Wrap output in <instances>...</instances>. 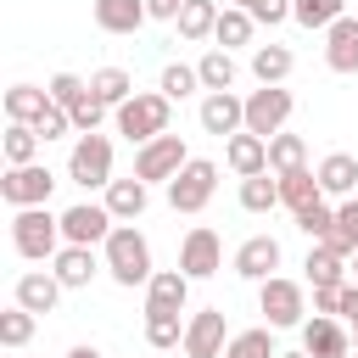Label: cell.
Wrapping results in <instances>:
<instances>
[{
	"label": "cell",
	"instance_id": "obj_1",
	"mask_svg": "<svg viewBox=\"0 0 358 358\" xmlns=\"http://www.w3.org/2000/svg\"><path fill=\"white\" fill-rule=\"evenodd\" d=\"M101 257H106V274H112L123 291H134V285H151V274H157V263H151V241H145L134 224H117V229L106 235Z\"/></svg>",
	"mask_w": 358,
	"mask_h": 358
},
{
	"label": "cell",
	"instance_id": "obj_2",
	"mask_svg": "<svg viewBox=\"0 0 358 358\" xmlns=\"http://www.w3.org/2000/svg\"><path fill=\"white\" fill-rule=\"evenodd\" d=\"M168 117H173V101H168L162 90H134V101H123V106L112 112L117 134L134 140V145H151L157 134H168Z\"/></svg>",
	"mask_w": 358,
	"mask_h": 358
},
{
	"label": "cell",
	"instance_id": "obj_3",
	"mask_svg": "<svg viewBox=\"0 0 358 358\" xmlns=\"http://www.w3.org/2000/svg\"><path fill=\"white\" fill-rule=\"evenodd\" d=\"M11 246H17V257H28V263H45V257H56L67 241H62V218L50 213V207H22L17 218H11Z\"/></svg>",
	"mask_w": 358,
	"mask_h": 358
},
{
	"label": "cell",
	"instance_id": "obj_4",
	"mask_svg": "<svg viewBox=\"0 0 358 358\" xmlns=\"http://www.w3.org/2000/svg\"><path fill=\"white\" fill-rule=\"evenodd\" d=\"M257 308L268 313V330H302L308 324V291L296 280H285V274L257 285Z\"/></svg>",
	"mask_w": 358,
	"mask_h": 358
},
{
	"label": "cell",
	"instance_id": "obj_5",
	"mask_svg": "<svg viewBox=\"0 0 358 358\" xmlns=\"http://www.w3.org/2000/svg\"><path fill=\"white\" fill-rule=\"evenodd\" d=\"M291 106H296V95H291L285 84H263V90H252V95H246V134H257V140L285 134Z\"/></svg>",
	"mask_w": 358,
	"mask_h": 358
},
{
	"label": "cell",
	"instance_id": "obj_6",
	"mask_svg": "<svg viewBox=\"0 0 358 358\" xmlns=\"http://www.w3.org/2000/svg\"><path fill=\"white\" fill-rule=\"evenodd\" d=\"M67 179L84 190H106L112 185V140L106 134H78L73 157H67Z\"/></svg>",
	"mask_w": 358,
	"mask_h": 358
},
{
	"label": "cell",
	"instance_id": "obj_7",
	"mask_svg": "<svg viewBox=\"0 0 358 358\" xmlns=\"http://www.w3.org/2000/svg\"><path fill=\"white\" fill-rule=\"evenodd\" d=\"M185 162H190L185 140H179V134H157L151 145L134 151V179H145V185H173Z\"/></svg>",
	"mask_w": 358,
	"mask_h": 358
},
{
	"label": "cell",
	"instance_id": "obj_8",
	"mask_svg": "<svg viewBox=\"0 0 358 358\" xmlns=\"http://www.w3.org/2000/svg\"><path fill=\"white\" fill-rule=\"evenodd\" d=\"M213 190H218V162L190 157V162L179 168V179L168 185V207H173V213H201V207L213 201Z\"/></svg>",
	"mask_w": 358,
	"mask_h": 358
},
{
	"label": "cell",
	"instance_id": "obj_9",
	"mask_svg": "<svg viewBox=\"0 0 358 358\" xmlns=\"http://www.w3.org/2000/svg\"><path fill=\"white\" fill-rule=\"evenodd\" d=\"M50 190H56V173L45 168V162H28V168H6V179H0V196H6V207H50Z\"/></svg>",
	"mask_w": 358,
	"mask_h": 358
},
{
	"label": "cell",
	"instance_id": "obj_10",
	"mask_svg": "<svg viewBox=\"0 0 358 358\" xmlns=\"http://www.w3.org/2000/svg\"><path fill=\"white\" fill-rule=\"evenodd\" d=\"M117 229V218L106 213V201H78L62 213V241L67 246H106V235Z\"/></svg>",
	"mask_w": 358,
	"mask_h": 358
},
{
	"label": "cell",
	"instance_id": "obj_11",
	"mask_svg": "<svg viewBox=\"0 0 358 358\" xmlns=\"http://www.w3.org/2000/svg\"><path fill=\"white\" fill-rule=\"evenodd\" d=\"M196 123H201V134H218V140L241 134V129H246V95H235V90L201 95V106H196Z\"/></svg>",
	"mask_w": 358,
	"mask_h": 358
},
{
	"label": "cell",
	"instance_id": "obj_12",
	"mask_svg": "<svg viewBox=\"0 0 358 358\" xmlns=\"http://www.w3.org/2000/svg\"><path fill=\"white\" fill-rule=\"evenodd\" d=\"M179 268H185L190 280H213V274L224 268V241H218V229L196 224V229L179 241Z\"/></svg>",
	"mask_w": 358,
	"mask_h": 358
},
{
	"label": "cell",
	"instance_id": "obj_13",
	"mask_svg": "<svg viewBox=\"0 0 358 358\" xmlns=\"http://www.w3.org/2000/svg\"><path fill=\"white\" fill-rule=\"evenodd\" d=\"M229 347V324H224V308H201L185 319V352L190 358H224Z\"/></svg>",
	"mask_w": 358,
	"mask_h": 358
},
{
	"label": "cell",
	"instance_id": "obj_14",
	"mask_svg": "<svg viewBox=\"0 0 358 358\" xmlns=\"http://www.w3.org/2000/svg\"><path fill=\"white\" fill-rule=\"evenodd\" d=\"M302 352H308V358H352V330H347V319L313 313V319L302 324Z\"/></svg>",
	"mask_w": 358,
	"mask_h": 358
},
{
	"label": "cell",
	"instance_id": "obj_15",
	"mask_svg": "<svg viewBox=\"0 0 358 358\" xmlns=\"http://www.w3.org/2000/svg\"><path fill=\"white\" fill-rule=\"evenodd\" d=\"M280 241L274 235H252V241H241L235 246V274L241 280H252V285H263V280H274V268H280Z\"/></svg>",
	"mask_w": 358,
	"mask_h": 358
},
{
	"label": "cell",
	"instance_id": "obj_16",
	"mask_svg": "<svg viewBox=\"0 0 358 358\" xmlns=\"http://www.w3.org/2000/svg\"><path fill=\"white\" fill-rule=\"evenodd\" d=\"M62 291H67V285H62L50 268H28V274H17V291H11V302H17V308H28V313H56Z\"/></svg>",
	"mask_w": 358,
	"mask_h": 358
},
{
	"label": "cell",
	"instance_id": "obj_17",
	"mask_svg": "<svg viewBox=\"0 0 358 358\" xmlns=\"http://www.w3.org/2000/svg\"><path fill=\"white\" fill-rule=\"evenodd\" d=\"M190 302V274L185 268H157L145 285V313H185Z\"/></svg>",
	"mask_w": 358,
	"mask_h": 358
},
{
	"label": "cell",
	"instance_id": "obj_18",
	"mask_svg": "<svg viewBox=\"0 0 358 358\" xmlns=\"http://www.w3.org/2000/svg\"><path fill=\"white\" fill-rule=\"evenodd\" d=\"M50 263H56L50 274H56V280H62L67 291H84V285H90V280H95V274L106 268V257H95V246H62V252H56Z\"/></svg>",
	"mask_w": 358,
	"mask_h": 358
},
{
	"label": "cell",
	"instance_id": "obj_19",
	"mask_svg": "<svg viewBox=\"0 0 358 358\" xmlns=\"http://www.w3.org/2000/svg\"><path fill=\"white\" fill-rule=\"evenodd\" d=\"M224 162H229V173L235 179H252V173H268V140H257V134H229L224 140Z\"/></svg>",
	"mask_w": 358,
	"mask_h": 358
},
{
	"label": "cell",
	"instance_id": "obj_20",
	"mask_svg": "<svg viewBox=\"0 0 358 358\" xmlns=\"http://www.w3.org/2000/svg\"><path fill=\"white\" fill-rule=\"evenodd\" d=\"M313 173H319V190H324V196H336V201L358 196V157H352V151H330Z\"/></svg>",
	"mask_w": 358,
	"mask_h": 358
},
{
	"label": "cell",
	"instance_id": "obj_21",
	"mask_svg": "<svg viewBox=\"0 0 358 358\" xmlns=\"http://www.w3.org/2000/svg\"><path fill=\"white\" fill-rule=\"evenodd\" d=\"M101 201H106V213H112L117 224H134V218L145 213V201H151V185H145V179H112Z\"/></svg>",
	"mask_w": 358,
	"mask_h": 358
},
{
	"label": "cell",
	"instance_id": "obj_22",
	"mask_svg": "<svg viewBox=\"0 0 358 358\" xmlns=\"http://www.w3.org/2000/svg\"><path fill=\"white\" fill-rule=\"evenodd\" d=\"M324 67L330 73H358V17H341L324 34Z\"/></svg>",
	"mask_w": 358,
	"mask_h": 358
},
{
	"label": "cell",
	"instance_id": "obj_23",
	"mask_svg": "<svg viewBox=\"0 0 358 358\" xmlns=\"http://www.w3.org/2000/svg\"><path fill=\"white\" fill-rule=\"evenodd\" d=\"M95 6V28L101 34H134L151 11H145V0H90Z\"/></svg>",
	"mask_w": 358,
	"mask_h": 358
},
{
	"label": "cell",
	"instance_id": "obj_24",
	"mask_svg": "<svg viewBox=\"0 0 358 358\" xmlns=\"http://www.w3.org/2000/svg\"><path fill=\"white\" fill-rule=\"evenodd\" d=\"M274 179H280V207H291L296 218H302L308 207H319V201H324L319 173H308V168H296V173H274Z\"/></svg>",
	"mask_w": 358,
	"mask_h": 358
},
{
	"label": "cell",
	"instance_id": "obj_25",
	"mask_svg": "<svg viewBox=\"0 0 358 358\" xmlns=\"http://www.w3.org/2000/svg\"><path fill=\"white\" fill-rule=\"evenodd\" d=\"M291 67H296V56L285 50V45H252V78L257 84H285L291 78Z\"/></svg>",
	"mask_w": 358,
	"mask_h": 358
},
{
	"label": "cell",
	"instance_id": "obj_26",
	"mask_svg": "<svg viewBox=\"0 0 358 358\" xmlns=\"http://www.w3.org/2000/svg\"><path fill=\"white\" fill-rule=\"evenodd\" d=\"M45 106H50V90H39V84H11L6 90V117L11 123H28L34 129L45 117Z\"/></svg>",
	"mask_w": 358,
	"mask_h": 358
},
{
	"label": "cell",
	"instance_id": "obj_27",
	"mask_svg": "<svg viewBox=\"0 0 358 358\" xmlns=\"http://www.w3.org/2000/svg\"><path fill=\"white\" fill-rule=\"evenodd\" d=\"M252 34H257V17L252 11H241V6H224L218 11V50H241V45H252Z\"/></svg>",
	"mask_w": 358,
	"mask_h": 358
},
{
	"label": "cell",
	"instance_id": "obj_28",
	"mask_svg": "<svg viewBox=\"0 0 358 358\" xmlns=\"http://www.w3.org/2000/svg\"><path fill=\"white\" fill-rule=\"evenodd\" d=\"M213 34H218V6H213V0H185V11H179V39L201 45V39H213Z\"/></svg>",
	"mask_w": 358,
	"mask_h": 358
},
{
	"label": "cell",
	"instance_id": "obj_29",
	"mask_svg": "<svg viewBox=\"0 0 358 358\" xmlns=\"http://www.w3.org/2000/svg\"><path fill=\"white\" fill-rule=\"evenodd\" d=\"M341 17H347V0H291V22H302V28L330 34Z\"/></svg>",
	"mask_w": 358,
	"mask_h": 358
},
{
	"label": "cell",
	"instance_id": "obj_30",
	"mask_svg": "<svg viewBox=\"0 0 358 358\" xmlns=\"http://www.w3.org/2000/svg\"><path fill=\"white\" fill-rule=\"evenodd\" d=\"M90 95L106 101V106L117 112L123 101H134V78H129L123 67H101V73H90Z\"/></svg>",
	"mask_w": 358,
	"mask_h": 358
},
{
	"label": "cell",
	"instance_id": "obj_31",
	"mask_svg": "<svg viewBox=\"0 0 358 358\" xmlns=\"http://www.w3.org/2000/svg\"><path fill=\"white\" fill-rule=\"evenodd\" d=\"M196 73H201V90H207V95L235 90V56H229V50H218V45H213V50L196 62Z\"/></svg>",
	"mask_w": 358,
	"mask_h": 358
},
{
	"label": "cell",
	"instance_id": "obj_32",
	"mask_svg": "<svg viewBox=\"0 0 358 358\" xmlns=\"http://www.w3.org/2000/svg\"><path fill=\"white\" fill-rule=\"evenodd\" d=\"M308 168V140L302 134H274L268 140V173H296Z\"/></svg>",
	"mask_w": 358,
	"mask_h": 358
},
{
	"label": "cell",
	"instance_id": "obj_33",
	"mask_svg": "<svg viewBox=\"0 0 358 358\" xmlns=\"http://www.w3.org/2000/svg\"><path fill=\"white\" fill-rule=\"evenodd\" d=\"M39 134L28 129V123H6V168H28V162H39Z\"/></svg>",
	"mask_w": 358,
	"mask_h": 358
},
{
	"label": "cell",
	"instance_id": "obj_34",
	"mask_svg": "<svg viewBox=\"0 0 358 358\" xmlns=\"http://www.w3.org/2000/svg\"><path fill=\"white\" fill-rule=\"evenodd\" d=\"M308 280L313 285H347V257H336L330 246H308Z\"/></svg>",
	"mask_w": 358,
	"mask_h": 358
},
{
	"label": "cell",
	"instance_id": "obj_35",
	"mask_svg": "<svg viewBox=\"0 0 358 358\" xmlns=\"http://www.w3.org/2000/svg\"><path fill=\"white\" fill-rule=\"evenodd\" d=\"M224 358H280V347H274L268 324H257V330H235L229 347H224Z\"/></svg>",
	"mask_w": 358,
	"mask_h": 358
},
{
	"label": "cell",
	"instance_id": "obj_36",
	"mask_svg": "<svg viewBox=\"0 0 358 358\" xmlns=\"http://www.w3.org/2000/svg\"><path fill=\"white\" fill-rule=\"evenodd\" d=\"M241 207H246V213H274V207H280V179H268V173L241 179Z\"/></svg>",
	"mask_w": 358,
	"mask_h": 358
},
{
	"label": "cell",
	"instance_id": "obj_37",
	"mask_svg": "<svg viewBox=\"0 0 358 358\" xmlns=\"http://www.w3.org/2000/svg\"><path fill=\"white\" fill-rule=\"evenodd\" d=\"M34 324H39V313H28V308L11 302V308L0 313V347H11V352L28 347V341H34Z\"/></svg>",
	"mask_w": 358,
	"mask_h": 358
},
{
	"label": "cell",
	"instance_id": "obj_38",
	"mask_svg": "<svg viewBox=\"0 0 358 358\" xmlns=\"http://www.w3.org/2000/svg\"><path fill=\"white\" fill-rule=\"evenodd\" d=\"M145 341H151L157 352H179V347H185L179 313H145Z\"/></svg>",
	"mask_w": 358,
	"mask_h": 358
},
{
	"label": "cell",
	"instance_id": "obj_39",
	"mask_svg": "<svg viewBox=\"0 0 358 358\" xmlns=\"http://www.w3.org/2000/svg\"><path fill=\"white\" fill-rule=\"evenodd\" d=\"M157 90H162L168 101H185V95H196V90H201V73H196V67H185V62H168V67H162V78H157Z\"/></svg>",
	"mask_w": 358,
	"mask_h": 358
},
{
	"label": "cell",
	"instance_id": "obj_40",
	"mask_svg": "<svg viewBox=\"0 0 358 358\" xmlns=\"http://www.w3.org/2000/svg\"><path fill=\"white\" fill-rule=\"evenodd\" d=\"M45 90H50V101H56V106H62V112H67V117H73V106H78V101H84V95H90V84H84V78H78V73H56V78H50V84H45Z\"/></svg>",
	"mask_w": 358,
	"mask_h": 358
},
{
	"label": "cell",
	"instance_id": "obj_41",
	"mask_svg": "<svg viewBox=\"0 0 358 358\" xmlns=\"http://www.w3.org/2000/svg\"><path fill=\"white\" fill-rule=\"evenodd\" d=\"M106 101H95V95H84L78 106H73V134H101V123H106Z\"/></svg>",
	"mask_w": 358,
	"mask_h": 358
},
{
	"label": "cell",
	"instance_id": "obj_42",
	"mask_svg": "<svg viewBox=\"0 0 358 358\" xmlns=\"http://www.w3.org/2000/svg\"><path fill=\"white\" fill-rule=\"evenodd\" d=\"M296 229H302V235H308V241H313V246H319V241H324V235H330V229H336V213H330V207H324V201H319V207H308V213H302V218H296Z\"/></svg>",
	"mask_w": 358,
	"mask_h": 358
},
{
	"label": "cell",
	"instance_id": "obj_43",
	"mask_svg": "<svg viewBox=\"0 0 358 358\" xmlns=\"http://www.w3.org/2000/svg\"><path fill=\"white\" fill-rule=\"evenodd\" d=\"M34 134H39L45 145H50V140H62V134H73V117H67V112H62V106L50 101V106H45V117L34 123Z\"/></svg>",
	"mask_w": 358,
	"mask_h": 358
},
{
	"label": "cell",
	"instance_id": "obj_44",
	"mask_svg": "<svg viewBox=\"0 0 358 358\" xmlns=\"http://www.w3.org/2000/svg\"><path fill=\"white\" fill-rule=\"evenodd\" d=\"M341 291H347V285H313V313L341 319Z\"/></svg>",
	"mask_w": 358,
	"mask_h": 358
},
{
	"label": "cell",
	"instance_id": "obj_45",
	"mask_svg": "<svg viewBox=\"0 0 358 358\" xmlns=\"http://www.w3.org/2000/svg\"><path fill=\"white\" fill-rule=\"evenodd\" d=\"M252 17L268 22V28H280V22H291V0H252Z\"/></svg>",
	"mask_w": 358,
	"mask_h": 358
},
{
	"label": "cell",
	"instance_id": "obj_46",
	"mask_svg": "<svg viewBox=\"0 0 358 358\" xmlns=\"http://www.w3.org/2000/svg\"><path fill=\"white\" fill-rule=\"evenodd\" d=\"M336 224H341V229H347V235L358 241V196H347V201L336 207Z\"/></svg>",
	"mask_w": 358,
	"mask_h": 358
},
{
	"label": "cell",
	"instance_id": "obj_47",
	"mask_svg": "<svg viewBox=\"0 0 358 358\" xmlns=\"http://www.w3.org/2000/svg\"><path fill=\"white\" fill-rule=\"evenodd\" d=\"M145 11H151V17H162V22H179L185 0H145Z\"/></svg>",
	"mask_w": 358,
	"mask_h": 358
},
{
	"label": "cell",
	"instance_id": "obj_48",
	"mask_svg": "<svg viewBox=\"0 0 358 358\" xmlns=\"http://www.w3.org/2000/svg\"><path fill=\"white\" fill-rule=\"evenodd\" d=\"M67 358H101V347H90V341H78V347H73Z\"/></svg>",
	"mask_w": 358,
	"mask_h": 358
},
{
	"label": "cell",
	"instance_id": "obj_49",
	"mask_svg": "<svg viewBox=\"0 0 358 358\" xmlns=\"http://www.w3.org/2000/svg\"><path fill=\"white\" fill-rule=\"evenodd\" d=\"M229 6H241V11H252V0H229Z\"/></svg>",
	"mask_w": 358,
	"mask_h": 358
},
{
	"label": "cell",
	"instance_id": "obj_50",
	"mask_svg": "<svg viewBox=\"0 0 358 358\" xmlns=\"http://www.w3.org/2000/svg\"><path fill=\"white\" fill-rule=\"evenodd\" d=\"M280 358H308V352H280Z\"/></svg>",
	"mask_w": 358,
	"mask_h": 358
},
{
	"label": "cell",
	"instance_id": "obj_51",
	"mask_svg": "<svg viewBox=\"0 0 358 358\" xmlns=\"http://www.w3.org/2000/svg\"><path fill=\"white\" fill-rule=\"evenodd\" d=\"M352 280H358V252H352Z\"/></svg>",
	"mask_w": 358,
	"mask_h": 358
},
{
	"label": "cell",
	"instance_id": "obj_52",
	"mask_svg": "<svg viewBox=\"0 0 358 358\" xmlns=\"http://www.w3.org/2000/svg\"><path fill=\"white\" fill-rule=\"evenodd\" d=\"M168 358H190V352H185V347H179V352H168Z\"/></svg>",
	"mask_w": 358,
	"mask_h": 358
}]
</instances>
